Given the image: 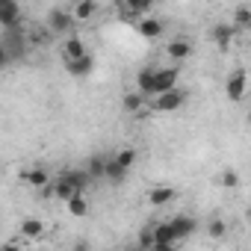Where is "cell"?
<instances>
[{
	"label": "cell",
	"mask_w": 251,
	"mask_h": 251,
	"mask_svg": "<svg viewBox=\"0 0 251 251\" xmlns=\"http://www.w3.org/2000/svg\"><path fill=\"white\" fill-rule=\"evenodd\" d=\"M0 45H3V50H6L9 59H21V56L27 53V39H24V30H21V27L3 30V39H0Z\"/></svg>",
	"instance_id": "6da1fadb"
},
{
	"label": "cell",
	"mask_w": 251,
	"mask_h": 251,
	"mask_svg": "<svg viewBox=\"0 0 251 251\" xmlns=\"http://www.w3.org/2000/svg\"><path fill=\"white\" fill-rule=\"evenodd\" d=\"M177 80H180V68H177V65L157 68V71H154V98H157V95H166V92H172V89H177Z\"/></svg>",
	"instance_id": "7a4b0ae2"
},
{
	"label": "cell",
	"mask_w": 251,
	"mask_h": 251,
	"mask_svg": "<svg viewBox=\"0 0 251 251\" xmlns=\"http://www.w3.org/2000/svg\"><path fill=\"white\" fill-rule=\"evenodd\" d=\"M71 27H74L71 9H65V6H53V9L48 12V33H53V36H62V33H68Z\"/></svg>",
	"instance_id": "3957f363"
},
{
	"label": "cell",
	"mask_w": 251,
	"mask_h": 251,
	"mask_svg": "<svg viewBox=\"0 0 251 251\" xmlns=\"http://www.w3.org/2000/svg\"><path fill=\"white\" fill-rule=\"evenodd\" d=\"M186 103V89H172V92H166V95H157L154 98V112H175V109H180Z\"/></svg>",
	"instance_id": "277c9868"
},
{
	"label": "cell",
	"mask_w": 251,
	"mask_h": 251,
	"mask_svg": "<svg viewBox=\"0 0 251 251\" xmlns=\"http://www.w3.org/2000/svg\"><path fill=\"white\" fill-rule=\"evenodd\" d=\"M169 227H172V233H175V239L177 242H183V239H189L195 230H198V222L192 219V216H186V213H180V216H175V219H169Z\"/></svg>",
	"instance_id": "5b68a950"
},
{
	"label": "cell",
	"mask_w": 251,
	"mask_h": 251,
	"mask_svg": "<svg viewBox=\"0 0 251 251\" xmlns=\"http://www.w3.org/2000/svg\"><path fill=\"white\" fill-rule=\"evenodd\" d=\"M210 39L216 42V48H219V50H227V48L233 45V39H236V27H233L230 21L213 24V30H210Z\"/></svg>",
	"instance_id": "8992f818"
},
{
	"label": "cell",
	"mask_w": 251,
	"mask_h": 251,
	"mask_svg": "<svg viewBox=\"0 0 251 251\" xmlns=\"http://www.w3.org/2000/svg\"><path fill=\"white\" fill-rule=\"evenodd\" d=\"M245 86H248V74H245V68H236V71L227 77V83H225L227 98H230L233 103H239V100L245 98Z\"/></svg>",
	"instance_id": "52a82bcc"
},
{
	"label": "cell",
	"mask_w": 251,
	"mask_h": 251,
	"mask_svg": "<svg viewBox=\"0 0 251 251\" xmlns=\"http://www.w3.org/2000/svg\"><path fill=\"white\" fill-rule=\"evenodd\" d=\"M18 24H21V3H15V0H0V27L12 30Z\"/></svg>",
	"instance_id": "ba28073f"
},
{
	"label": "cell",
	"mask_w": 251,
	"mask_h": 251,
	"mask_svg": "<svg viewBox=\"0 0 251 251\" xmlns=\"http://www.w3.org/2000/svg\"><path fill=\"white\" fill-rule=\"evenodd\" d=\"M59 53H62V62H74V59L86 56L89 50H86V42H83L80 36H68V39H62Z\"/></svg>",
	"instance_id": "9c48e42d"
},
{
	"label": "cell",
	"mask_w": 251,
	"mask_h": 251,
	"mask_svg": "<svg viewBox=\"0 0 251 251\" xmlns=\"http://www.w3.org/2000/svg\"><path fill=\"white\" fill-rule=\"evenodd\" d=\"M21 180L24 183H30L33 189H45V186H50L53 180H50V172L45 169V166H33V169H27V172H21Z\"/></svg>",
	"instance_id": "30bf717a"
},
{
	"label": "cell",
	"mask_w": 251,
	"mask_h": 251,
	"mask_svg": "<svg viewBox=\"0 0 251 251\" xmlns=\"http://www.w3.org/2000/svg\"><path fill=\"white\" fill-rule=\"evenodd\" d=\"M154 71H157V65H145L136 74V92L142 98H154Z\"/></svg>",
	"instance_id": "8fae6325"
},
{
	"label": "cell",
	"mask_w": 251,
	"mask_h": 251,
	"mask_svg": "<svg viewBox=\"0 0 251 251\" xmlns=\"http://www.w3.org/2000/svg\"><path fill=\"white\" fill-rule=\"evenodd\" d=\"M98 3L95 0H80V3H74L71 6V18H74V24H86V21H92L95 15H98Z\"/></svg>",
	"instance_id": "7c38bea8"
},
{
	"label": "cell",
	"mask_w": 251,
	"mask_h": 251,
	"mask_svg": "<svg viewBox=\"0 0 251 251\" xmlns=\"http://www.w3.org/2000/svg\"><path fill=\"white\" fill-rule=\"evenodd\" d=\"M166 53H169V59L183 62V59L192 53V42H189V39H183V36H177V39H172V42L166 45Z\"/></svg>",
	"instance_id": "4fadbf2b"
},
{
	"label": "cell",
	"mask_w": 251,
	"mask_h": 251,
	"mask_svg": "<svg viewBox=\"0 0 251 251\" xmlns=\"http://www.w3.org/2000/svg\"><path fill=\"white\" fill-rule=\"evenodd\" d=\"M59 177H62L65 183H71L80 195H86V189H89V183H92V180H89V175H86L83 169H65Z\"/></svg>",
	"instance_id": "5bb4252c"
},
{
	"label": "cell",
	"mask_w": 251,
	"mask_h": 251,
	"mask_svg": "<svg viewBox=\"0 0 251 251\" xmlns=\"http://www.w3.org/2000/svg\"><path fill=\"white\" fill-rule=\"evenodd\" d=\"M136 30H139V36H145V39H160L163 30H166V24H163L160 18H139V21H136Z\"/></svg>",
	"instance_id": "9a60e30c"
},
{
	"label": "cell",
	"mask_w": 251,
	"mask_h": 251,
	"mask_svg": "<svg viewBox=\"0 0 251 251\" xmlns=\"http://www.w3.org/2000/svg\"><path fill=\"white\" fill-rule=\"evenodd\" d=\"M65 71H68L71 77H89V74L95 71L92 53H86V56H80V59H74V62H65Z\"/></svg>",
	"instance_id": "2e32d148"
},
{
	"label": "cell",
	"mask_w": 251,
	"mask_h": 251,
	"mask_svg": "<svg viewBox=\"0 0 251 251\" xmlns=\"http://www.w3.org/2000/svg\"><path fill=\"white\" fill-rule=\"evenodd\" d=\"M175 195H177L175 186H154V189L148 192V204H154V207H166V204L175 201Z\"/></svg>",
	"instance_id": "e0dca14e"
},
{
	"label": "cell",
	"mask_w": 251,
	"mask_h": 251,
	"mask_svg": "<svg viewBox=\"0 0 251 251\" xmlns=\"http://www.w3.org/2000/svg\"><path fill=\"white\" fill-rule=\"evenodd\" d=\"M106 154H92L89 160H86V175H89V180H98V177H103V169H106Z\"/></svg>",
	"instance_id": "ac0fdd59"
},
{
	"label": "cell",
	"mask_w": 251,
	"mask_h": 251,
	"mask_svg": "<svg viewBox=\"0 0 251 251\" xmlns=\"http://www.w3.org/2000/svg\"><path fill=\"white\" fill-rule=\"evenodd\" d=\"M18 230H21L24 239H42L45 236V222L42 219H24Z\"/></svg>",
	"instance_id": "d6986e66"
},
{
	"label": "cell",
	"mask_w": 251,
	"mask_h": 251,
	"mask_svg": "<svg viewBox=\"0 0 251 251\" xmlns=\"http://www.w3.org/2000/svg\"><path fill=\"white\" fill-rule=\"evenodd\" d=\"M121 106H124V112H130V115H142V109H145V98L139 95V92H127L121 98Z\"/></svg>",
	"instance_id": "ffe728a7"
},
{
	"label": "cell",
	"mask_w": 251,
	"mask_h": 251,
	"mask_svg": "<svg viewBox=\"0 0 251 251\" xmlns=\"http://www.w3.org/2000/svg\"><path fill=\"white\" fill-rule=\"evenodd\" d=\"M127 175H130V172H127V169H121V166H118V163H115L112 157L106 160V169H103V177H106L109 183H124V180H127Z\"/></svg>",
	"instance_id": "44dd1931"
},
{
	"label": "cell",
	"mask_w": 251,
	"mask_h": 251,
	"mask_svg": "<svg viewBox=\"0 0 251 251\" xmlns=\"http://www.w3.org/2000/svg\"><path fill=\"white\" fill-rule=\"evenodd\" d=\"M65 207H68V213H71L74 219H83V216L89 213V198H86V195H74L71 201H65Z\"/></svg>",
	"instance_id": "7402d4cb"
},
{
	"label": "cell",
	"mask_w": 251,
	"mask_h": 251,
	"mask_svg": "<svg viewBox=\"0 0 251 251\" xmlns=\"http://www.w3.org/2000/svg\"><path fill=\"white\" fill-rule=\"evenodd\" d=\"M74 195H80V192H77L71 183H65L62 177H56V180H53V198H59V201H71Z\"/></svg>",
	"instance_id": "603a6c76"
},
{
	"label": "cell",
	"mask_w": 251,
	"mask_h": 251,
	"mask_svg": "<svg viewBox=\"0 0 251 251\" xmlns=\"http://www.w3.org/2000/svg\"><path fill=\"white\" fill-rule=\"evenodd\" d=\"M230 24H233L236 30H248V27H251V6H236Z\"/></svg>",
	"instance_id": "cb8c5ba5"
},
{
	"label": "cell",
	"mask_w": 251,
	"mask_h": 251,
	"mask_svg": "<svg viewBox=\"0 0 251 251\" xmlns=\"http://www.w3.org/2000/svg\"><path fill=\"white\" fill-rule=\"evenodd\" d=\"M112 160H115V163H118L121 169H127V172H130V169L136 166V160H139V154H136L133 148H124V151H118V154H115Z\"/></svg>",
	"instance_id": "d4e9b609"
},
{
	"label": "cell",
	"mask_w": 251,
	"mask_h": 251,
	"mask_svg": "<svg viewBox=\"0 0 251 251\" xmlns=\"http://www.w3.org/2000/svg\"><path fill=\"white\" fill-rule=\"evenodd\" d=\"M207 236L216 239V242L225 239V236H227V225H225L222 219H210V222H207Z\"/></svg>",
	"instance_id": "484cf974"
},
{
	"label": "cell",
	"mask_w": 251,
	"mask_h": 251,
	"mask_svg": "<svg viewBox=\"0 0 251 251\" xmlns=\"http://www.w3.org/2000/svg\"><path fill=\"white\" fill-rule=\"evenodd\" d=\"M222 186H225V189H236V186H239V175H236L233 169H227V172L222 175Z\"/></svg>",
	"instance_id": "4316f807"
},
{
	"label": "cell",
	"mask_w": 251,
	"mask_h": 251,
	"mask_svg": "<svg viewBox=\"0 0 251 251\" xmlns=\"http://www.w3.org/2000/svg\"><path fill=\"white\" fill-rule=\"evenodd\" d=\"M148 251H177V242H154Z\"/></svg>",
	"instance_id": "83f0119b"
},
{
	"label": "cell",
	"mask_w": 251,
	"mask_h": 251,
	"mask_svg": "<svg viewBox=\"0 0 251 251\" xmlns=\"http://www.w3.org/2000/svg\"><path fill=\"white\" fill-rule=\"evenodd\" d=\"M139 248H145V251L151 248V227H145V230L139 233Z\"/></svg>",
	"instance_id": "f1b7e54d"
},
{
	"label": "cell",
	"mask_w": 251,
	"mask_h": 251,
	"mask_svg": "<svg viewBox=\"0 0 251 251\" xmlns=\"http://www.w3.org/2000/svg\"><path fill=\"white\" fill-rule=\"evenodd\" d=\"M71 251H92V245H89V239H77L71 245Z\"/></svg>",
	"instance_id": "f546056e"
},
{
	"label": "cell",
	"mask_w": 251,
	"mask_h": 251,
	"mask_svg": "<svg viewBox=\"0 0 251 251\" xmlns=\"http://www.w3.org/2000/svg\"><path fill=\"white\" fill-rule=\"evenodd\" d=\"M0 251H24L18 242H6V245H0Z\"/></svg>",
	"instance_id": "4dcf8cb0"
},
{
	"label": "cell",
	"mask_w": 251,
	"mask_h": 251,
	"mask_svg": "<svg viewBox=\"0 0 251 251\" xmlns=\"http://www.w3.org/2000/svg\"><path fill=\"white\" fill-rule=\"evenodd\" d=\"M9 62V56H6V50H3V45H0V68H3Z\"/></svg>",
	"instance_id": "1f68e13d"
},
{
	"label": "cell",
	"mask_w": 251,
	"mask_h": 251,
	"mask_svg": "<svg viewBox=\"0 0 251 251\" xmlns=\"http://www.w3.org/2000/svg\"><path fill=\"white\" fill-rule=\"evenodd\" d=\"M124 251H145V248H139V245H130V248H124Z\"/></svg>",
	"instance_id": "d6a6232c"
}]
</instances>
